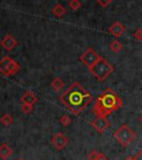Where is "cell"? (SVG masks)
Wrapping results in <instances>:
<instances>
[{"mask_svg": "<svg viewBox=\"0 0 142 160\" xmlns=\"http://www.w3.org/2000/svg\"><path fill=\"white\" fill-rule=\"evenodd\" d=\"M20 160H23V159H20Z\"/></svg>", "mask_w": 142, "mask_h": 160, "instance_id": "obj_27", "label": "cell"}, {"mask_svg": "<svg viewBox=\"0 0 142 160\" xmlns=\"http://www.w3.org/2000/svg\"><path fill=\"white\" fill-rule=\"evenodd\" d=\"M98 160H109V159H108V157L103 152H99V156H98Z\"/></svg>", "mask_w": 142, "mask_h": 160, "instance_id": "obj_23", "label": "cell"}, {"mask_svg": "<svg viewBox=\"0 0 142 160\" xmlns=\"http://www.w3.org/2000/svg\"><path fill=\"white\" fill-rule=\"evenodd\" d=\"M91 126L97 130L98 132L102 133L110 127V121L105 117H97L95 120L91 121Z\"/></svg>", "mask_w": 142, "mask_h": 160, "instance_id": "obj_8", "label": "cell"}, {"mask_svg": "<svg viewBox=\"0 0 142 160\" xmlns=\"http://www.w3.org/2000/svg\"><path fill=\"white\" fill-rule=\"evenodd\" d=\"M110 49L112 50L113 52H120L121 50H122V48H123V45H122V42H120L119 40H113V41H111L110 42Z\"/></svg>", "mask_w": 142, "mask_h": 160, "instance_id": "obj_15", "label": "cell"}, {"mask_svg": "<svg viewBox=\"0 0 142 160\" xmlns=\"http://www.w3.org/2000/svg\"><path fill=\"white\" fill-rule=\"evenodd\" d=\"M115 71V67L105 58H100L99 61L90 69V72L92 73L99 81H105L111 73Z\"/></svg>", "mask_w": 142, "mask_h": 160, "instance_id": "obj_4", "label": "cell"}, {"mask_svg": "<svg viewBox=\"0 0 142 160\" xmlns=\"http://www.w3.org/2000/svg\"><path fill=\"white\" fill-rule=\"evenodd\" d=\"M95 103L101 106L105 109L111 111V112H113V111L122 107V100L112 89H107L105 91H103L97 98Z\"/></svg>", "mask_w": 142, "mask_h": 160, "instance_id": "obj_2", "label": "cell"}, {"mask_svg": "<svg viewBox=\"0 0 142 160\" xmlns=\"http://www.w3.org/2000/svg\"><path fill=\"white\" fill-rule=\"evenodd\" d=\"M60 123L63 126V127H68L69 125H71V118L68 115H63L60 118Z\"/></svg>", "mask_w": 142, "mask_h": 160, "instance_id": "obj_19", "label": "cell"}, {"mask_svg": "<svg viewBox=\"0 0 142 160\" xmlns=\"http://www.w3.org/2000/svg\"><path fill=\"white\" fill-rule=\"evenodd\" d=\"M123 160H135V156H127Z\"/></svg>", "mask_w": 142, "mask_h": 160, "instance_id": "obj_25", "label": "cell"}, {"mask_svg": "<svg viewBox=\"0 0 142 160\" xmlns=\"http://www.w3.org/2000/svg\"><path fill=\"white\" fill-rule=\"evenodd\" d=\"M0 45H1V47H2L3 49L7 50V51H12V50L17 47L18 42H17V40H16V38L13 37V36H11V35L8 33V35H6L5 37L1 39Z\"/></svg>", "mask_w": 142, "mask_h": 160, "instance_id": "obj_9", "label": "cell"}, {"mask_svg": "<svg viewBox=\"0 0 142 160\" xmlns=\"http://www.w3.org/2000/svg\"><path fill=\"white\" fill-rule=\"evenodd\" d=\"M20 70V65L9 56H5L0 59V73L6 77L15 76Z\"/></svg>", "mask_w": 142, "mask_h": 160, "instance_id": "obj_5", "label": "cell"}, {"mask_svg": "<svg viewBox=\"0 0 142 160\" xmlns=\"http://www.w3.org/2000/svg\"><path fill=\"white\" fill-rule=\"evenodd\" d=\"M63 87H65V81L61 78H55L51 81V88L55 91H60L61 89H63Z\"/></svg>", "mask_w": 142, "mask_h": 160, "instance_id": "obj_14", "label": "cell"}, {"mask_svg": "<svg viewBox=\"0 0 142 160\" xmlns=\"http://www.w3.org/2000/svg\"><path fill=\"white\" fill-rule=\"evenodd\" d=\"M81 6H82V3H81L80 0H70L69 1V7L72 11H77V10H79L80 8H81Z\"/></svg>", "mask_w": 142, "mask_h": 160, "instance_id": "obj_17", "label": "cell"}, {"mask_svg": "<svg viewBox=\"0 0 142 160\" xmlns=\"http://www.w3.org/2000/svg\"><path fill=\"white\" fill-rule=\"evenodd\" d=\"M135 160H142V149H140L135 155Z\"/></svg>", "mask_w": 142, "mask_h": 160, "instance_id": "obj_24", "label": "cell"}, {"mask_svg": "<svg viewBox=\"0 0 142 160\" xmlns=\"http://www.w3.org/2000/svg\"><path fill=\"white\" fill-rule=\"evenodd\" d=\"M0 122L2 123L3 126H10L12 125L13 122V118L9 115V113H3L0 118Z\"/></svg>", "mask_w": 142, "mask_h": 160, "instance_id": "obj_16", "label": "cell"}, {"mask_svg": "<svg viewBox=\"0 0 142 160\" xmlns=\"http://www.w3.org/2000/svg\"><path fill=\"white\" fill-rule=\"evenodd\" d=\"M20 101L21 103H29V105H35L36 102H38V97L32 92V91H26L21 98H20Z\"/></svg>", "mask_w": 142, "mask_h": 160, "instance_id": "obj_11", "label": "cell"}, {"mask_svg": "<svg viewBox=\"0 0 142 160\" xmlns=\"http://www.w3.org/2000/svg\"><path fill=\"white\" fill-rule=\"evenodd\" d=\"M51 12H52V15L55 16V17L61 18V17H63V16L66 15V12H67V9H66V8L63 7L61 3H57V5L52 7V9H51Z\"/></svg>", "mask_w": 142, "mask_h": 160, "instance_id": "obj_13", "label": "cell"}, {"mask_svg": "<svg viewBox=\"0 0 142 160\" xmlns=\"http://www.w3.org/2000/svg\"><path fill=\"white\" fill-rule=\"evenodd\" d=\"M109 32L115 38L121 37V36L125 32V27L123 23L119 22V21H115V22L109 27Z\"/></svg>", "mask_w": 142, "mask_h": 160, "instance_id": "obj_10", "label": "cell"}, {"mask_svg": "<svg viewBox=\"0 0 142 160\" xmlns=\"http://www.w3.org/2000/svg\"><path fill=\"white\" fill-rule=\"evenodd\" d=\"M113 138L115 139L118 143L122 147H128L133 140L137 138V133L131 127L128 125L120 126L115 132H113Z\"/></svg>", "mask_w": 142, "mask_h": 160, "instance_id": "obj_3", "label": "cell"}, {"mask_svg": "<svg viewBox=\"0 0 142 160\" xmlns=\"http://www.w3.org/2000/svg\"><path fill=\"white\" fill-rule=\"evenodd\" d=\"M20 109H21V111L25 113H30L32 112L33 110V105H29V103H21V107H20Z\"/></svg>", "mask_w": 142, "mask_h": 160, "instance_id": "obj_18", "label": "cell"}, {"mask_svg": "<svg viewBox=\"0 0 142 160\" xmlns=\"http://www.w3.org/2000/svg\"><path fill=\"white\" fill-rule=\"evenodd\" d=\"M59 100L63 106L67 107L70 112L78 116L91 103L93 97L83 86L76 81L71 83L70 87L60 96Z\"/></svg>", "mask_w": 142, "mask_h": 160, "instance_id": "obj_1", "label": "cell"}, {"mask_svg": "<svg viewBox=\"0 0 142 160\" xmlns=\"http://www.w3.org/2000/svg\"><path fill=\"white\" fill-rule=\"evenodd\" d=\"M97 2L99 3L102 8H107L110 3L112 2V0H97Z\"/></svg>", "mask_w": 142, "mask_h": 160, "instance_id": "obj_21", "label": "cell"}, {"mask_svg": "<svg viewBox=\"0 0 142 160\" xmlns=\"http://www.w3.org/2000/svg\"><path fill=\"white\" fill-rule=\"evenodd\" d=\"M11 155H12V149L9 147V145L1 143L0 145V158L2 160H7Z\"/></svg>", "mask_w": 142, "mask_h": 160, "instance_id": "obj_12", "label": "cell"}, {"mask_svg": "<svg viewBox=\"0 0 142 160\" xmlns=\"http://www.w3.org/2000/svg\"><path fill=\"white\" fill-rule=\"evenodd\" d=\"M51 143L57 150H63L69 143V139L62 132H58L51 137Z\"/></svg>", "mask_w": 142, "mask_h": 160, "instance_id": "obj_7", "label": "cell"}, {"mask_svg": "<svg viewBox=\"0 0 142 160\" xmlns=\"http://www.w3.org/2000/svg\"><path fill=\"white\" fill-rule=\"evenodd\" d=\"M100 58H101V56H100L95 49H92V48H88L85 52L80 56L79 59H80V61H81V62L90 70L95 63L98 62V61H99Z\"/></svg>", "mask_w": 142, "mask_h": 160, "instance_id": "obj_6", "label": "cell"}, {"mask_svg": "<svg viewBox=\"0 0 142 160\" xmlns=\"http://www.w3.org/2000/svg\"><path fill=\"white\" fill-rule=\"evenodd\" d=\"M98 156H99V151L98 150H91L90 153L88 155V160H98Z\"/></svg>", "mask_w": 142, "mask_h": 160, "instance_id": "obj_20", "label": "cell"}, {"mask_svg": "<svg viewBox=\"0 0 142 160\" xmlns=\"http://www.w3.org/2000/svg\"><path fill=\"white\" fill-rule=\"evenodd\" d=\"M140 122H141V125H142V115H141V117H140Z\"/></svg>", "mask_w": 142, "mask_h": 160, "instance_id": "obj_26", "label": "cell"}, {"mask_svg": "<svg viewBox=\"0 0 142 160\" xmlns=\"http://www.w3.org/2000/svg\"><path fill=\"white\" fill-rule=\"evenodd\" d=\"M133 37H135L137 40H139V41H141L142 40V29H138L137 31L133 33Z\"/></svg>", "mask_w": 142, "mask_h": 160, "instance_id": "obj_22", "label": "cell"}]
</instances>
